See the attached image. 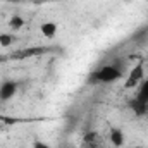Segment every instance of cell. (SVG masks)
Segmentation results:
<instances>
[{
  "label": "cell",
  "mask_w": 148,
  "mask_h": 148,
  "mask_svg": "<svg viewBox=\"0 0 148 148\" xmlns=\"http://www.w3.org/2000/svg\"><path fill=\"white\" fill-rule=\"evenodd\" d=\"M121 77H122V73L115 66H103L91 74V81H97V83H114Z\"/></svg>",
  "instance_id": "obj_1"
},
{
  "label": "cell",
  "mask_w": 148,
  "mask_h": 148,
  "mask_svg": "<svg viewBox=\"0 0 148 148\" xmlns=\"http://www.w3.org/2000/svg\"><path fill=\"white\" fill-rule=\"evenodd\" d=\"M143 79V62L136 64L131 71H129V76L126 79V88H134L136 84H140Z\"/></svg>",
  "instance_id": "obj_2"
},
{
  "label": "cell",
  "mask_w": 148,
  "mask_h": 148,
  "mask_svg": "<svg viewBox=\"0 0 148 148\" xmlns=\"http://www.w3.org/2000/svg\"><path fill=\"white\" fill-rule=\"evenodd\" d=\"M17 91V84L14 81H5L0 86V100H9L14 97V93Z\"/></svg>",
  "instance_id": "obj_3"
},
{
  "label": "cell",
  "mask_w": 148,
  "mask_h": 148,
  "mask_svg": "<svg viewBox=\"0 0 148 148\" xmlns=\"http://www.w3.org/2000/svg\"><path fill=\"white\" fill-rule=\"evenodd\" d=\"M57 29H59L57 23H52V21H48V23H43V24H41V28H40L41 35L47 38V40H52V38H55V35H57Z\"/></svg>",
  "instance_id": "obj_4"
},
{
  "label": "cell",
  "mask_w": 148,
  "mask_h": 148,
  "mask_svg": "<svg viewBox=\"0 0 148 148\" xmlns=\"http://www.w3.org/2000/svg\"><path fill=\"white\" fill-rule=\"evenodd\" d=\"M45 50L43 48H26V50H17L10 55V59H26V57H31V55H38V53H43Z\"/></svg>",
  "instance_id": "obj_5"
},
{
  "label": "cell",
  "mask_w": 148,
  "mask_h": 148,
  "mask_svg": "<svg viewBox=\"0 0 148 148\" xmlns=\"http://www.w3.org/2000/svg\"><path fill=\"white\" fill-rule=\"evenodd\" d=\"M110 143L114 147H122L124 145V134L121 129H112L110 131Z\"/></svg>",
  "instance_id": "obj_6"
},
{
  "label": "cell",
  "mask_w": 148,
  "mask_h": 148,
  "mask_svg": "<svg viewBox=\"0 0 148 148\" xmlns=\"http://www.w3.org/2000/svg\"><path fill=\"white\" fill-rule=\"evenodd\" d=\"M136 100H140L141 103L148 105V77L143 81V84L140 86V91H138V97H136Z\"/></svg>",
  "instance_id": "obj_7"
},
{
  "label": "cell",
  "mask_w": 148,
  "mask_h": 148,
  "mask_svg": "<svg viewBox=\"0 0 148 148\" xmlns=\"http://www.w3.org/2000/svg\"><path fill=\"white\" fill-rule=\"evenodd\" d=\"M131 107H133V110L136 112L138 115H143V114L147 112V105H145V103H141V102H140V100H136V98L131 102Z\"/></svg>",
  "instance_id": "obj_8"
},
{
  "label": "cell",
  "mask_w": 148,
  "mask_h": 148,
  "mask_svg": "<svg viewBox=\"0 0 148 148\" xmlns=\"http://www.w3.org/2000/svg\"><path fill=\"white\" fill-rule=\"evenodd\" d=\"M9 26H10L12 29H19V28L24 26V19H23L21 16H14V17L9 21Z\"/></svg>",
  "instance_id": "obj_9"
},
{
  "label": "cell",
  "mask_w": 148,
  "mask_h": 148,
  "mask_svg": "<svg viewBox=\"0 0 148 148\" xmlns=\"http://www.w3.org/2000/svg\"><path fill=\"white\" fill-rule=\"evenodd\" d=\"M14 41V36L9 33H0V47H10Z\"/></svg>",
  "instance_id": "obj_10"
},
{
  "label": "cell",
  "mask_w": 148,
  "mask_h": 148,
  "mask_svg": "<svg viewBox=\"0 0 148 148\" xmlns=\"http://www.w3.org/2000/svg\"><path fill=\"white\" fill-rule=\"evenodd\" d=\"M33 148H50L47 143H43V141H36L35 145H33Z\"/></svg>",
  "instance_id": "obj_11"
},
{
  "label": "cell",
  "mask_w": 148,
  "mask_h": 148,
  "mask_svg": "<svg viewBox=\"0 0 148 148\" xmlns=\"http://www.w3.org/2000/svg\"><path fill=\"white\" fill-rule=\"evenodd\" d=\"M129 148H147V147H141V145H134V147H129Z\"/></svg>",
  "instance_id": "obj_12"
},
{
  "label": "cell",
  "mask_w": 148,
  "mask_h": 148,
  "mask_svg": "<svg viewBox=\"0 0 148 148\" xmlns=\"http://www.w3.org/2000/svg\"><path fill=\"white\" fill-rule=\"evenodd\" d=\"M2 60H5V57H2V55H0V62H2Z\"/></svg>",
  "instance_id": "obj_13"
},
{
  "label": "cell",
  "mask_w": 148,
  "mask_h": 148,
  "mask_svg": "<svg viewBox=\"0 0 148 148\" xmlns=\"http://www.w3.org/2000/svg\"><path fill=\"white\" fill-rule=\"evenodd\" d=\"M147 112H148V105H147Z\"/></svg>",
  "instance_id": "obj_14"
}]
</instances>
